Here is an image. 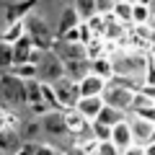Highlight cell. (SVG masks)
Masks as SVG:
<instances>
[{"label":"cell","mask_w":155,"mask_h":155,"mask_svg":"<svg viewBox=\"0 0 155 155\" xmlns=\"http://www.w3.org/2000/svg\"><path fill=\"white\" fill-rule=\"evenodd\" d=\"M0 93H3V106H8V109L28 106V83L11 72H3V78H0Z\"/></svg>","instance_id":"6da1fadb"},{"label":"cell","mask_w":155,"mask_h":155,"mask_svg":"<svg viewBox=\"0 0 155 155\" xmlns=\"http://www.w3.org/2000/svg\"><path fill=\"white\" fill-rule=\"evenodd\" d=\"M54 85V93H57V101H60V109L62 111H72L78 109V104H80V98H83V93H80V83L78 80H70V78H62V80H57Z\"/></svg>","instance_id":"7a4b0ae2"},{"label":"cell","mask_w":155,"mask_h":155,"mask_svg":"<svg viewBox=\"0 0 155 155\" xmlns=\"http://www.w3.org/2000/svg\"><path fill=\"white\" fill-rule=\"evenodd\" d=\"M62 78H67L65 62L57 57V52H44L41 62H39V80L41 83H57Z\"/></svg>","instance_id":"3957f363"},{"label":"cell","mask_w":155,"mask_h":155,"mask_svg":"<svg viewBox=\"0 0 155 155\" xmlns=\"http://www.w3.org/2000/svg\"><path fill=\"white\" fill-rule=\"evenodd\" d=\"M134 96H137L134 91L109 85V88H106V93H104V98H106V104H109V106L124 111V114H132V109H134Z\"/></svg>","instance_id":"277c9868"},{"label":"cell","mask_w":155,"mask_h":155,"mask_svg":"<svg viewBox=\"0 0 155 155\" xmlns=\"http://www.w3.org/2000/svg\"><path fill=\"white\" fill-rule=\"evenodd\" d=\"M41 127H44V132L52 134V137L70 134L67 132V122H65V111H49V114H44L41 116Z\"/></svg>","instance_id":"5b68a950"},{"label":"cell","mask_w":155,"mask_h":155,"mask_svg":"<svg viewBox=\"0 0 155 155\" xmlns=\"http://www.w3.org/2000/svg\"><path fill=\"white\" fill-rule=\"evenodd\" d=\"M129 127H132V134H134V145H150V140H153V132H155V124L153 122H145V119H140V116H129Z\"/></svg>","instance_id":"8992f818"},{"label":"cell","mask_w":155,"mask_h":155,"mask_svg":"<svg viewBox=\"0 0 155 155\" xmlns=\"http://www.w3.org/2000/svg\"><path fill=\"white\" fill-rule=\"evenodd\" d=\"M104 109H106V98L104 96H93V98H80V104H78L75 111L80 116H85L88 122H96Z\"/></svg>","instance_id":"52a82bcc"},{"label":"cell","mask_w":155,"mask_h":155,"mask_svg":"<svg viewBox=\"0 0 155 155\" xmlns=\"http://www.w3.org/2000/svg\"><path fill=\"white\" fill-rule=\"evenodd\" d=\"M106 88H109V80L101 75H96V72H91L88 78H83L80 80V93H83V98H93V96H104Z\"/></svg>","instance_id":"ba28073f"},{"label":"cell","mask_w":155,"mask_h":155,"mask_svg":"<svg viewBox=\"0 0 155 155\" xmlns=\"http://www.w3.org/2000/svg\"><path fill=\"white\" fill-rule=\"evenodd\" d=\"M83 26V18L78 16V11L75 8H62L60 11V23H57V39L60 36H65L67 31H72V28H80Z\"/></svg>","instance_id":"9c48e42d"},{"label":"cell","mask_w":155,"mask_h":155,"mask_svg":"<svg viewBox=\"0 0 155 155\" xmlns=\"http://www.w3.org/2000/svg\"><path fill=\"white\" fill-rule=\"evenodd\" d=\"M23 142L26 140L21 137L18 129H0V150H3V155H16Z\"/></svg>","instance_id":"30bf717a"},{"label":"cell","mask_w":155,"mask_h":155,"mask_svg":"<svg viewBox=\"0 0 155 155\" xmlns=\"http://www.w3.org/2000/svg\"><path fill=\"white\" fill-rule=\"evenodd\" d=\"M39 52L36 39L34 36H23L18 44H13V54H16V65H23V62H31V57ZM13 65V67H16Z\"/></svg>","instance_id":"8fae6325"},{"label":"cell","mask_w":155,"mask_h":155,"mask_svg":"<svg viewBox=\"0 0 155 155\" xmlns=\"http://www.w3.org/2000/svg\"><path fill=\"white\" fill-rule=\"evenodd\" d=\"M111 142H114L116 147L122 150V153H124V150H129V147L134 145V134H132V127H129V119L114 127V134H111Z\"/></svg>","instance_id":"7c38bea8"},{"label":"cell","mask_w":155,"mask_h":155,"mask_svg":"<svg viewBox=\"0 0 155 155\" xmlns=\"http://www.w3.org/2000/svg\"><path fill=\"white\" fill-rule=\"evenodd\" d=\"M23 36H28L26 21H13V23H5V28H3V44H18Z\"/></svg>","instance_id":"4fadbf2b"},{"label":"cell","mask_w":155,"mask_h":155,"mask_svg":"<svg viewBox=\"0 0 155 155\" xmlns=\"http://www.w3.org/2000/svg\"><path fill=\"white\" fill-rule=\"evenodd\" d=\"M72 8L78 11V16L83 18V23L93 21V18L98 16V0H75Z\"/></svg>","instance_id":"5bb4252c"},{"label":"cell","mask_w":155,"mask_h":155,"mask_svg":"<svg viewBox=\"0 0 155 155\" xmlns=\"http://www.w3.org/2000/svg\"><path fill=\"white\" fill-rule=\"evenodd\" d=\"M11 75L21 78V80H26V83H31V80H39V65L36 62H23V65H16L11 67Z\"/></svg>","instance_id":"9a60e30c"},{"label":"cell","mask_w":155,"mask_h":155,"mask_svg":"<svg viewBox=\"0 0 155 155\" xmlns=\"http://www.w3.org/2000/svg\"><path fill=\"white\" fill-rule=\"evenodd\" d=\"M96 122L106 124V127H116V124L127 122V114H124V111H119V109H114V106H109V104H106V109L101 111V116L96 119Z\"/></svg>","instance_id":"2e32d148"},{"label":"cell","mask_w":155,"mask_h":155,"mask_svg":"<svg viewBox=\"0 0 155 155\" xmlns=\"http://www.w3.org/2000/svg\"><path fill=\"white\" fill-rule=\"evenodd\" d=\"M132 8H134V3H124V0H119V3L111 5V16L119 18V21H132Z\"/></svg>","instance_id":"e0dca14e"},{"label":"cell","mask_w":155,"mask_h":155,"mask_svg":"<svg viewBox=\"0 0 155 155\" xmlns=\"http://www.w3.org/2000/svg\"><path fill=\"white\" fill-rule=\"evenodd\" d=\"M0 119H3L0 129H18V132H21V124H18V116H16V111H13V109L3 106V109H0Z\"/></svg>","instance_id":"ac0fdd59"},{"label":"cell","mask_w":155,"mask_h":155,"mask_svg":"<svg viewBox=\"0 0 155 155\" xmlns=\"http://www.w3.org/2000/svg\"><path fill=\"white\" fill-rule=\"evenodd\" d=\"M39 132H44V127H41V119H31V122L21 124V137H23V140H36Z\"/></svg>","instance_id":"d6986e66"},{"label":"cell","mask_w":155,"mask_h":155,"mask_svg":"<svg viewBox=\"0 0 155 155\" xmlns=\"http://www.w3.org/2000/svg\"><path fill=\"white\" fill-rule=\"evenodd\" d=\"M91 132L98 142H111V134H114V127H106L101 122H91Z\"/></svg>","instance_id":"ffe728a7"},{"label":"cell","mask_w":155,"mask_h":155,"mask_svg":"<svg viewBox=\"0 0 155 155\" xmlns=\"http://www.w3.org/2000/svg\"><path fill=\"white\" fill-rule=\"evenodd\" d=\"M150 18H153L150 8H147V5H137V3H134V8H132V23L145 26V23H150Z\"/></svg>","instance_id":"44dd1931"},{"label":"cell","mask_w":155,"mask_h":155,"mask_svg":"<svg viewBox=\"0 0 155 155\" xmlns=\"http://www.w3.org/2000/svg\"><path fill=\"white\" fill-rule=\"evenodd\" d=\"M134 116H140V119H145V122H153L155 124V104L153 106H145V109H137V111H132Z\"/></svg>","instance_id":"7402d4cb"},{"label":"cell","mask_w":155,"mask_h":155,"mask_svg":"<svg viewBox=\"0 0 155 155\" xmlns=\"http://www.w3.org/2000/svg\"><path fill=\"white\" fill-rule=\"evenodd\" d=\"M98 155H124L122 150L116 147L114 142H101V147H98Z\"/></svg>","instance_id":"603a6c76"},{"label":"cell","mask_w":155,"mask_h":155,"mask_svg":"<svg viewBox=\"0 0 155 155\" xmlns=\"http://www.w3.org/2000/svg\"><path fill=\"white\" fill-rule=\"evenodd\" d=\"M124 155H147V153H145L142 145H132L129 150H124Z\"/></svg>","instance_id":"cb8c5ba5"},{"label":"cell","mask_w":155,"mask_h":155,"mask_svg":"<svg viewBox=\"0 0 155 155\" xmlns=\"http://www.w3.org/2000/svg\"><path fill=\"white\" fill-rule=\"evenodd\" d=\"M145 153H147V155H155V142H150V145H145Z\"/></svg>","instance_id":"d4e9b609"},{"label":"cell","mask_w":155,"mask_h":155,"mask_svg":"<svg viewBox=\"0 0 155 155\" xmlns=\"http://www.w3.org/2000/svg\"><path fill=\"white\" fill-rule=\"evenodd\" d=\"M72 155H98V153H85V150H78V147H72Z\"/></svg>","instance_id":"484cf974"},{"label":"cell","mask_w":155,"mask_h":155,"mask_svg":"<svg viewBox=\"0 0 155 155\" xmlns=\"http://www.w3.org/2000/svg\"><path fill=\"white\" fill-rule=\"evenodd\" d=\"M150 3L153 0H137V5H147V8H150Z\"/></svg>","instance_id":"4316f807"},{"label":"cell","mask_w":155,"mask_h":155,"mask_svg":"<svg viewBox=\"0 0 155 155\" xmlns=\"http://www.w3.org/2000/svg\"><path fill=\"white\" fill-rule=\"evenodd\" d=\"M147 26H150V28H153V31H155V16L150 18V23H147Z\"/></svg>","instance_id":"83f0119b"},{"label":"cell","mask_w":155,"mask_h":155,"mask_svg":"<svg viewBox=\"0 0 155 155\" xmlns=\"http://www.w3.org/2000/svg\"><path fill=\"white\" fill-rule=\"evenodd\" d=\"M111 3H119V0H111Z\"/></svg>","instance_id":"f1b7e54d"}]
</instances>
